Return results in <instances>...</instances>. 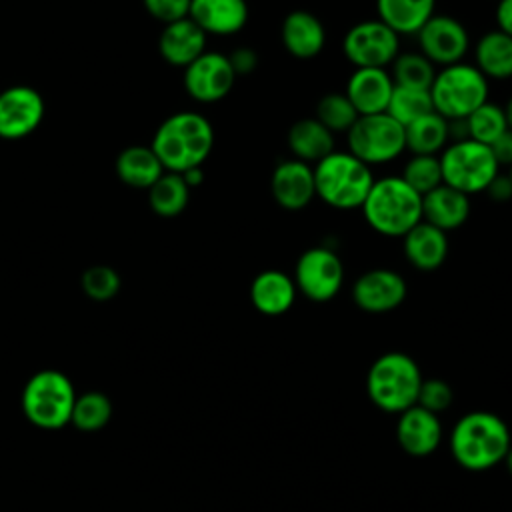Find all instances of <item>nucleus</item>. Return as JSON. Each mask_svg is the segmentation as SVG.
Listing matches in <instances>:
<instances>
[{
	"label": "nucleus",
	"mask_w": 512,
	"mask_h": 512,
	"mask_svg": "<svg viewBox=\"0 0 512 512\" xmlns=\"http://www.w3.org/2000/svg\"><path fill=\"white\" fill-rule=\"evenodd\" d=\"M150 148L166 172L182 174L206 162L214 148V128L204 114L182 110L162 120Z\"/></svg>",
	"instance_id": "f257e3e1"
},
{
	"label": "nucleus",
	"mask_w": 512,
	"mask_h": 512,
	"mask_svg": "<svg viewBox=\"0 0 512 512\" xmlns=\"http://www.w3.org/2000/svg\"><path fill=\"white\" fill-rule=\"evenodd\" d=\"M512 446L506 422L492 412L464 414L452 428L450 450L456 462L472 472H482L504 462Z\"/></svg>",
	"instance_id": "f03ea898"
},
{
	"label": "nucleus",
	"mask_w": 512,
	"mask_h": 512,
	"mask_svg": "<svg viewBox=\"0 0 512 512\" xmlns=\"http://www.w3.org/2000/svg\"><path fill=\"white\" fill-rule=\"evenodd\" d=\"M360 210L376 234L402 238L422 220V196L400 176H384L374 180Z\"/></svg>",
	"instance_id": "7ed1b4c3"
},
{
	"label": "nucleus",
	"mask_w": 512,
	"mask_h": 512,
	"mask_svg": "<svg viewBox=\"0 0 512 512\" xmlns=\"http://www.w3.org/2000/svg\"><path fill=\"white\" fill-rule=\"evenodd\" d=\"M316 198L334 210L362 208L372 184L374 174L368 164L352 156L348 150H334L312 166Z\"/></svg>",
	"instance_id": "20e7f679"
},
{
	"label": "nucleus",
	"mask_w": 512,
	"mask_h": 512,
	"mask_svg": "<svg viewBox=\"0 0 512 512\" xmlns=\"http://www.w3.org/2000/svg\"><path fill=\"white\" fill-rule=\"evenodd\" d=\"M422 380L418 364L408 354L386 352L370 366L366 390L380 410L400 414L416 404Z\"/></svg>",
	"instance_id": "39448f33"
},
{
	"label": "nucleus",
	"mask_w": 512,
	"mask_h": 512,
	"mask_svg": "<svg viewBox=\"0 0 512 512\" xmlns=\"http://www.w3.org/2000/svg\"><path fill=\"white\" fill-rule=\"evenodd\" d=\"M76 390L70 378L54 368L40 370L28 378L22 390V412L38 428L56 430L70 424Z\"/></svg>",
	"instance_id": "423d86ee"
},
{
	"label": "nucleus",
	"mask_w": 512,
	"mask_h": 512,
	"mask_svg": "<svg viewBox=\"0 0 512 512\" xmlns=\"http://www.w3.org/2000/svg\"><path fill=\"white\" fill-rule=\"evenodd\" d=\"M430 98L434 112L448 122L466 120L488 100V78L474 64L458 62L444 66L434 76Z\"/></svg>",
	"instance_id": "0eeeda50"
},
{
	"label": "nucleus",
	"mask_w": 512,
	"mask_h": 512,
	"mask_svg": "<svg viewBox=\"0 0 512 512\" xmlns=\"http://www.w3.org/2000/svg\"><path fill=\"white\" fill-rule=\"evenodd\" d=\"M442 184L470 196L486 192L490 182L500 174V166L490 146L472 138L454 140L440 154Z\"/></svg>",
	"instance_id": "6e6552de"
},
{
	"label": "nucleus",
	"mask_w": 512,
	"mask_h": 512,
	"mask_svg": "<svg viewBox=\"0 0 512 512\" xmlns=\"http://www.w3.org/2000/svg\"><path fill=\"white\" fill-rule=\"evenodd\" d=\"M346 142L348 152L370 168L392 162L406 152L404 126L386 112L358 116L354 126L346 132Z\"/></svg>",
	"instance_id": "1a4fd4ad"
},
{
	"label": "nucleus",
	"mask_w": 512,
	"mask_h": 512,
	"mask_svg": "<svg viewBox=\"0 0 512 512\" xmlns=\"http://www.w3.org/2000/svg\"><path fill=\"white\" fill-rule=\"evenodd\" d=\"M296 290L312 302L332 300L344 284L342 258L328 246L306 248L294 266Z\"/></svg>",
	"instance_id": "9d476101"
},
{
	"label": "nucleus",
	"mask_w": 512,
	"mask_h": 512,
	"mask_svg": "<svg viewBox=\"0 0 512 512\" xmlns=\"http://www.w3.org/2000/svg\"><path fill=\"white\" fill-rule=\"evenodd\" d=\"M400 36L384 22L362 20L348 28L342 52L354 68H388L400 54Z\"/></svg>",
	"instance_id": "9b49d317"
},
{
	"label": "nucleus",
	"mask_w": 512,
	"mask_h": 512,
	"mask_svg": "<svg viewBox=\"0 0 512 512\" xmlns=\"http://www.w3.org/2000/svg\"><path fill=\"white\" fill-rule=\"evenodd\" d=\"M420 52L434 66H450L464 62L470 48V36L466 26L448 14H434L418 32Z\"/></svg>",
	"instance_id": "f8f14e48"
},
{
	"label": "nucleus",
	"mask_w": 512,
	"mask_h": 512,
	"mask_svg": "<svg viewBox=\"0 0 512 512\" xmlns=\"http://www.w3.org/2000/svg\"><path fill=\"white\" fill-rule=\"evenodd\" d=\"M236 74L228 60V54L222 52H204L192 64L184 68V90L196 102H218L230 94L236 82Z\"/></svg>",
	"instance_id": "ddd939ff"
},
{
	"label": "nucleus",
	"mask_w": 512,
	"mask_h": 512,
	"mask_svg": "<svg viewBox=\"0 0 512 512\" xmlns=\"http://www.w3.org/2000/svg\"><path fill=\"white\" fill-rule=\"evenodd\" d=\"M46 112L42 94L32 86H8L0 92V138L20 140L30 136Z\"/></svg>",
	"instance_id": "4468645a"
},
{
	"label": "nucleus",
	"mask_w": 512,
	"mask_h": 512,
	"mask_svg": "<svg viewBox=\"0 0 512 512\" xmlns=\"http://www.w3.org/2000/svg\"><path fill=\"white\" fill-rule=\"evenodd\" d=\"M408 294L402 274L390 268H372L360 274L352 284L354 304L368 314H384L396 310Z\"/></svg>",
	"instance_id": "2eb2a0df"
},
{
	"label": "nucleus",
	"mask_w": 512,
	"mask_h": 512,
	"mask_svg": "<svg viewBox=\"0 0 512 512\" xmlns=\"http://www.w3.org/2000/svg\"><path fill=\"white\" fill-rule=\"evenodd\" d=\"M270 192L274 202L284 210L298 212L306 208L316 198L312 166L296 158L282 160L272 170Z\"/></svg>",
	"instance_id": "dca6fc26"
},
{
	"label": "nucleus",
	"mask_w": 512,
	"mask_h": 512,
	"mask_svg": "<svg viewBox=\"0 0 512 512\" xmlns=\"http://www.w3.org/2000/svg\"><path fill=\"white\" fill-rule=\"evenodd\" d=\"M394 90L388 68H354L346 82V98L356 108L358 116L386 112Z\"/></svg>",
	"instance_id": "f3484780"
},
{
	"label": "nucleus",
	"mask_w": 512,
	"mask_h": 512,
	"mask_svg": "<svg viewBox=\"0 0 512 512\" xmlns=\"http://www.w3.org/2000/svg\"><path fill=\"white\" fill-rule=\"evenodd\" d=\"M280 40L296 60H312L324 50L326 28L312 12L292 10L280 24Z\"/></svg>",
	"instance_id": "a211bd4d"
},
{
	"label": "nucleus",
	"mask_w": 512,
	"mask_h": 512,
	"mask_svg": "<svg viewBox=\"0 0 512 512\" xmlns=\"http://www.w3.org/2000/svg\"><path fill=\"white\" fill-rule=\"evenodd\" d=\"M396 438L400 448L410 456L432 454L442 440V424L436 414L414 404L400 412L396 424Z\"/></svg>",
	"instance_id": "6ab92c4d"
},
{
	"label": "nucleus",
	"mask_w": 512,
	"mask_h": 512,
	"mask_svg": "<svg viewBox=\"0 0 512 512\" xmlns=\"http://www.w3.org/2000/svg\"><path fill=\"white\" fill-rule=\"evenodd\" d=\"M188 18L196 22L206 36L238 34L250 18L246 0H190Z\"/></svg>",
	"instance_id": "aec40b11"
},
{
	"label": "nucleus",
	"mask_w": 512,
	"mask_h": 512,
	"mask_svg": "<svg viewBox=\"0 0 512 512\" xmlns=\"http://www.w3.org/2000/svg\"><path fill=\"white\" fill-rule=\"evenodd\" d=\"M158 50L168 64L186 68L206 52V32L190 18L164 24L158 38Z\"/></svg>",
	"instance_id": "412c9836"
},
{
	"label": "nucleus",
	"mask_w": 512,
	"mask_h": 512,
	"mask_svg": "<svg viewBox=\"0 0 512 512\" xmlns=\"http://www.w3.org/2000/svg\"><path fill=\"white\" fill-rule=\"evenodd\" d=\"M406 260L420 272L438 270L448 256V236L444 230L420 220L402 236Z\"/></svg>",
	"instance_id": "4be33fe9"
},
{
	"label": "nucleus",
	"mask_w": 512,
	"mask_h": 512,
	"mask_svg": "<svg viewBox=\"0 0 512 512\" xmlns=\"http://www.w3.org/2000/svg\"><path fill=\"white\" fill-rule=\"evenodd\" d=\"M296 284L282 270H262L250 284V302L264 316L286 314L296 300Z\"/></svg>",
	"instance_id": "5701e85b"
},
{
	"label": "nucleus",
	"mask_w": 512,
	"mask_h": 512,
	"mask_svg": "<svg viewBox=\"0 0 512 512\" xmlns=\"http://www.w3.org/2000/svg\"><path fill=\"white\" fill-rule=\"evenodd\" d=\"M470 216V196L440 184L422 196V220L450 232L460 228Z\"/></svg>",
	"instance_id": "b1692460"
},
{
	"label": "nucleus",
	"mask_w": 512,
	"mask_h": 512,
	"mask_svg": "<svg viewBox=\"0 0 512 512\" xmlns=\"http://www.w3.org/2000/svg\"><path fill=\"white\" fill-rule=\"evenodd\" d=\"M288 148L296 160L316 164L334 152V134L316 118H300L288 130Z\"/></svg>",
	"instance_id": "393cba45"
},
{
	"label": "nucleus",
	"mask_w": 512,
	"mask_h": 512,
	"mask_svg": "<svg viewBox=\"0 0 512 512\" xmlns=\"http://www.w3.org/2000/svg\"><path fill=\"white\" fill-rule=\"evenodd\" d=\"M164 172V166L150 146H128L116 158V174L130 188L148 190Z\"/></svg>",
	"instance_id": "a878e982"
},
{
	"label": "nucleus",
	"mask_w": 512,
	"mask_h": 512,
	"mask_svg": "<svg viewBox=\"0 0 512 512\" xmlns=\"http://www.w3.org/2000/svg\"><path fill=\"white\" fill-rule=\"evenodd\" d=\"M474 66L488 80L512 78V36L498 28L482 34L474 46Z\"/></svg>",
	"instance_id": "bb28decb"
},
{
	"label": "nucleus",
	"mask_w": 512,
	"mask_h": 512,
	"mask_svg": "<svg viewBox=\"0 0 512 512\" xmlns=\"http://www.w3.org/2000/svg\"><path fill=\"white\" fill-rule=\"evenodd\" d=\"M436 0H376L378 20L400 34H414L434 16Z\"/></svg>",
	"instance_id": "cd10ccee"
},
{
	"label": "nucleus",
	"mask_w": 512,
	"mask_h": 512,
	"mask_svg": "<svg viewBox=\"0 0 512 512\" xmlns=\"http://www.w3.org/2000/svg\"><path fill=\"white\" fill-rule=\"evenodd\" d=\"M450 138V124L438 112H428L408 126H404V140L406 150L410 154H424V156H438Z\"/></svg>",
	"instance_id": "c85d7f7f"
},
{
	"label": "nucleus",
	"mask_w": 512,
	"mask_h": 512,
	"mask_svg": "<svg viewBox=\"0 0 512 512\" xmlns=\"http://www.w3.org/2000/svg\"><path fill=\"white\" fill-rule=\"evenodd\" d=\"M190 200V188L178 172H164L148 188V204L154 214L162 218H174L184 212Z\"/></svg>",
	"instance_id": "c756f323"
},
{
	"label": "nucleus",
	"mask_w": 512,
	"mask_h": 512,
	"mask_svg": "<svg viewBox=\"0 0 512 512\" xmlns=\"http://www.w3.org/2000/svg\"><path fill=\"white\" fill-rule=\"evenodd\" d=\"M390 66L394 86L430 90L436 76L434 64L422 52H400Z\"/></svg>",
	"instance_id": "7c9ffc66"
},
{
	"label": "nucleus",
	"mask_w": 512,
	"mask_h": 512,
	"mask_svg": "<svg viewBox=\"0 0 512 512\" xmlns=\"http://www.w3.org/2000/svg\"><path fill=\"white\" fill-rule=\"evenodd\" d=\"M112 418V402L104 392L90 390L74 400L70 424L82 432H96Z\"/></svg>",
	"instance_id": "2f4dec72"
},
{
	"label": "nucleus",
	"mask_w": 512,
	"mask_h": 512,
	"mask_svg": "<svg viewBox=\"0 0 512 512\" xmlns=\"http://www.w3.org/2000/svg\"><path fill=\"white\" fill-rule=\"evenodd\" d=\"M466 134L468 138L490 146L500 134L508 130V122L504 116V108L500 104H494L486 100L482 106H478L466 120Z\"/></svg>",
	"instance_id": "473e14b6"
},
{
	"label": "nucleus",
	"mask_w": 512,
	"mask_h": 512,
	"mask_svg": "<svg viewBox=\"0 0 512 512\" xmlns=\"http://www.w3.org/2000/svg\"><path fill=\"white\" fill-rule=\"evenodd\" d=\"M432 98L430 90H418V88H404L394 86L386 114H390L398 124L408 126L416 118L432 112Z\"/></svg>",
	"instance_id": "72a5a7b5"
},
{
	"label": "nucleus",
	"mask_w": 512,
	"mask_h": 512,
	"mask_svg": "<svg viewBox=\"0 0 512 512\" xmlns=\"http://www.w3.org/2000/svg\"><path fill=\"white\" fill-rule=\"evenodd\" d=\"M314 118L322 122L332 134L336 132L346 134L358 120V112L344 92H330L318 100Z\"/></svg>",
	"instance_id": "f704fd0d"
},
{
	"label": "nucleus",
	"mask_w": 512,
	"mask_h": 512,
	"mask_svg": "<svg viewBox=\"0 0 512 512\" xmlns=\"http://www.w3.org/2000/svg\"><path fill=\"white\" fill-rule=\"evenodd\" d=\"M400 178L420 196L432 192L442 184V170L438 156L410 154L408 162L402 168Z\"/></svg>",
	"instance_id": "c9c22d12"
},
{
	"label": "nucleus",
	"mask_w": 512,
	"mask_h": 512,
	"mask_svg": "<svg viewBox=\"0 0 512 512\" xmlns=\"http://www.w3.org/2000/svg\"><path fill=\"white\" fill-rule=\"evenodd\" d=\"M80 286L90 300L106 302L112 300L120 290V276L112 266L94 264L82 272Z\"/></svg>",
	"instance_id": "e433bc0d"
},
{
	"label": "nucleus",
	"mask_w": 512,
	"mask_h": 512,
	"mask_svg": "<svg viewBox=\"0 0 512 512\" xmlns=\"http://www.w3.org/2000/svg\"><path fill=\"white\" fill-rule=\"evenodd\" d=\"M452 396L454 394H452V388L448 382H444L440 378H426L420 384L416 404L438 416L452 404Z\"/></svg>",
	"instance_id": "4c0bfd02"
},
{
	"label": "nucleus",
	"mask_w": 512,
	"mask_h": 512,
	"mask_svg": "<svg viewBox=\"0 0 512 512\" xmlns=\"http://www.w3.org/2000/svg\"><path fill=\"white\" fill-rule=\"evenodd\" d=\"M146 12L162 24L188 18L190 0H142Z\"/></svg>",
	"instance_id": "58836bf2"
},
{
	"label": "nucleus",
	"mask_w": 512,
	"mask_h": 512,
	"mask_svg": "<svg viewBox=\"0 0 512 512\" xmlns=\"http://www.w3.org/2000/svg\"><path fill=\"white\" fill-rule=\"evenodd\" d=\"M228 60L232 64V70L236 76L252 74L258 66V54L248 46H238L228 54Z\"/></svg>",
	"instance_id": "ea45409f"
},
{
	"label": "nucleus",
	"mask_w": 512,
	"mask_h": 512,
	"mask_svg": "<svg viewBox=\"0 0 512 512\" xmlns=\"http://www.w3.org/2000/svg\"><path fill=\"white\" fill-rule=\"evenodd\" d=\"M490 150H492L498 166H510L512 164V130L508 128L504 134H500L490 144Z\"/></svg>",
	"instance_id": "a19ab883"
},
{
	"label": "nucleus",
	"mask_w": 512,
	"mask_h": 512,
	"mask_svg": "<svg viewBox=\"0 0 512 512\" xmlns=\"http://www.w3.org/2000/svg\"><path fill=\"white\" fill-rule=\"evenodd\" d=\"M486 194H488L494 202H506V200H510V198H512V182H510L508 174H506V176L498 174V176L490 182V186L486 188Z\"/></svg>",
	"instance_id": "79ce46f5"
},
{
	"label": "nucleus",
	"mask_w": 512,
	"mask_h": 512,
	"mask_svg": "<svg viewBox=\"0 0 512 512\" xmlns=\"http://www.w3.org/2000/svg\"><path fill=\"white\" fill-rule=\"evenodd\" d=\"M494 18H496V28L512 36V0H498Z\"/></svg>",
	"instance_id": "37998d69"
},
{
	"label": "nucleus",
	"mask_w": 512,
	"mask_h": 512,
	"mask_svg": "<svg viewBox=\"0 0 512 512\" xmlns=\"http://www.w3.org/2000/svg\"><path fill=\"white\" fill-rule=\"evenodd\" d=\"M182 178H184V182L188 184V188H190V190H192V188H196V186H200V184H202V180H204L202 166H198V168H190V170L182 172Z\"/></svg>",
	"instance_id": "c03bdc74"
},
{
	"label": "nucleus",
	"mask_w": 512,
	"mask_h": 512,
	"mask_svg": "<svg viewBox=\"0 0 512 512\" xmlns=\"http://www.w3.org/2000/svg\"><path fill=\"white\" fill-rule=\"evenodd\" d=\"M504 116H506L508 128L512 130V96H510V100H508V102H506V106H504Z\"/></svg>",
	"instance_id": "a18cd8bd"
},
{
	"label": "nucleus",
	"mask_w": 512,
	"mask_h": 512,
	"mask_svg": "<svg viewBox=\"0 0 512 512\" xmlns=\"http://www.w3.org/2000/svg\"><path fill=\"white\" fill-rule=\"evenodd\" d=\"M504 464H506V468H508V472H510V476H512V446L508 448V452H506V456H504Z\"/></svg>",
	"instance_id": "49530a36"
},
{
	"label": "nucleus",
	"mask_w": 512,
	"mask_h": 512,
	"mask_svg": "<svg viewBox=\"0 0 512 512\" xmlns=\"http://www.w3.org/2000/svg\"><path fill=\"white\" fill-rule=\"evenodd\" d=\"M508 168H510V170H508V178H510V182H512V164H510Z\"/></svg>",
	"instance_id": "de8ad7c7"
},
{
	"label": "nucleus",
	"mask_w": 512,
	"mask_h": 512,
	"mask_svg": "<svg viewBox=\"0 0 512 512\" xmlns=\"http://www.w3.org/2000/svg\"><path fill=\"white\" fill-rule=\"evenodd\" d=\"M496 2H498V0H496Z\"/></svg>",
	"instance_id": "09e8293b"
}]
</instances>
